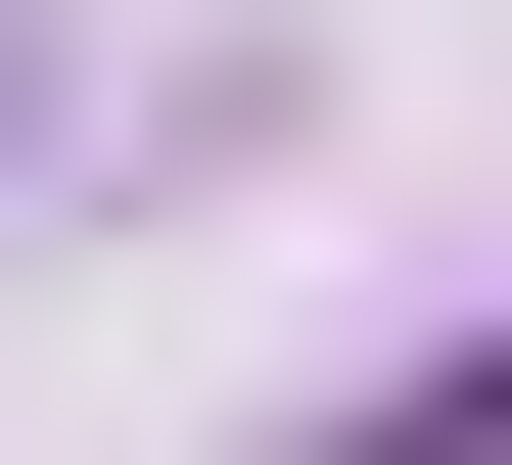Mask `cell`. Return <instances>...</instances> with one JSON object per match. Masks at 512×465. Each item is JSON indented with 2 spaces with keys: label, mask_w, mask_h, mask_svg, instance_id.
Masks as SVG:
<instances>
[{
  "label": "cell",
  "mask_w": 512,
  "mask_h": 465,
  "mask_svg": "<svg viewBox=\"0 0 512 465\" xmlns=\"http://www.w3.org/2000/svg\"><path fill=\"white\" fill-rule=\"evenodd\" d=\"M47 93H94V47H47V0H0V186H47Z\"/></svg>",
  "instance_id": "cell-1"
}]
</instances>
